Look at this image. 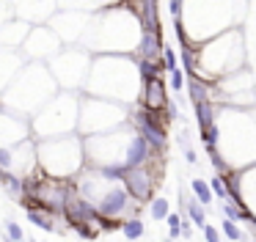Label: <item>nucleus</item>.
Returning a JSON list of instances; mask_svg holds the SVG:
<instances>
[{"instance_id": "b1692460", "label": "nucleus", "mask_w": 256, "mask_h": 242, "mask_svg": "<svg viewBox=\"0 0 256 242\" xmlns=\"http://www.w3.org/2000/svg\"><path fill=\"white\" fill-rule=\"evenodd\" d=\"M171 14H173V19H179V14H182V0H171Z\"/></svg>"}, {"instance_id": "0eeeda50", "label": "nucleus", "mask_w": 256, "mask_h": 242, "mask_svg": "<svg viewBox=\"0 0 256 242\" xmlns=\"http://www.w3.org/2000/svg\"><path fill=\"white\" fill-rule=\"evenodd\" d=\"M135 11L143 22V30H160V17H157V0H138Z\"/></svg>"}, {"instance_id": "393cba45", "label": "nucleus", "mask_w": 256, "mask_h": 242, "mask_svg": "<svg viewBox=\"0 0 256 242\" xmlns=\"http://www.w3.org/2000/svg\"><path fill=\"white\" fill-rule=\"evenodd\" d=\"M185 160H187V162H196V152H193V149H187V152H185Z\"/></svg>"}, {"instance_id": "4be33fe9", "label": "nucleus", "mask_w": 256, "mask_h": 242, "mask_svg": "<svg viewBox=\"0 0 256 242\" xmlns=\"http://www.w3.org/2000/svg\"><path fill=\"white\" fill-rule=\"evenodd\" d=\"M212 190L218 193V198L229 201V193H226V187H223V179L221 176H212Z\"/></svg>"}, {"instance_id": "1a4fd4ad", "label": "nucleus", "mask_w": 256, "mask_h": 242, "mask_svg": "<svg viewBox=\"0 0 256 242\" xmlns=\"http://www.w3.org/2000/svg\"><path fill=\"white\" fill-rule=\"evenodd\" d=\"M187 88H190V99H193V105H198V102H207L209 99V88L207 85L201 83V80H198L196 75H187Z\"/></svg>"}, {"instance_id": "2eb2a0df", "label": "nucleus", "mask_w": 256, "mask_h": 242, "mask_svg": "<svg viewBox=\"0 0 256 242\" xmlns=\"http://www.w3.org/2000/svg\"><path fill=\"white\" fill-rule=\"evenodd\" d=\"M152 218H155V220H166L168 218V201L166 198H155V201H152Z\"/></svg>"}, {"instance_id": "f8f14e48", "label": "nucleus", "mask_w": 256, "mask_h": 242, "mask_svg": "<svg viewBox=\"0 0 256 242\" xmlns=\"http://www.w3.org/2000/svg\"><path fill=\"white\" fill-rule=\"evenodd\" d=\"M185 209H187V215H190V220L198 226V229H204V226H207V215H204V204H198V198H190V201H185Z\"/></svg>"}, {"instance_id": "6ab92c4d", "label": "nucleus", "mask_w": 256, "mask_h": 242, "mask_svg": "<svg viewBox=\"0 0 256 242\" xmlns=\"http://www.w3.org/2000/svg\"><path fill=\"white\" fill-rule=\"evenodd\" d=\"M168 229H171V240H176L179 234H182V218L179 215H168Z\"/></svg>"}, {"instance_id": "20e7f679", "label": "nucleus", "mask_w": 256, "mask_h": 242, "mask_svg": "<svg viewBox=\"0 0 256 242\" xmlns=\"http://www.w3.org/2000/svg\"><path fill=\"white\" fill-rule=\"evenodd\" d=\"M141 102H143L146 110H163V107H166L168 94H166V83H163L160 77H149V80H143Z\"/></svg>"}, {"instance_id": "9d476101", "label": "nucleus", "mask_w": 256, "mask_h": 242, "mask_svg": "<svg viewBox=\"0 0 256 242\" xmlns=\"http://www.w3.org/2000/svg\"><path fill=\"white\" fill-rule=\"evenodd\" d=\"M121 231H124V237H127L130 242H135V240H141V237H143L146 226H143L141 218H127L124 223H121Z\"/></svg>"}, {"instance_id": "423d86ee", "label": "nucleus", "mask_w": 256, "mask_h": 242, "mask_svg": "<svg viewBox=\"0 0 256 242\" xmlns=\"http://www.w3.org/2000/svg\"><path fill=\"white\" fill-rule=\"evenodd\" d=\"M152 154V146L146 143L143 135H135L130 143V152H127V160H124V168H135V165H143Z\"/></svg>"}, {"instance_id": "39448f33", "label": "nucleus", "mask_w": 256, "mask_h": 242, "mask_svg": "<svg viewBox=\"0 0 256 242\" xmlns=\"http://www.w3.org/2000/svg\"><path fill=\"white\" fill-rule=\"evenodd\" d=\"M163 53V39H160V30H143L141 36V44H138V58L143 61H157Z\"/></svg>"}, {"instance_id": "5701e85b", "label": "nucleus", "mask_w": 256, "mask_h": 242, "mask_svg": "<svg viewBox=\"0 0 256 242\" xmlns=\"http://www.w3.org/2000/svg\"><path fill=\"white\" fill-rule=\"evenodd\" d=\"M204 237H207V242H221V234L212 226H204Z\"/></svg>"}, {"instance_id": "6e6552de", "label": "nucleus", "mask_w": 256, "mask_h": 242, "mask_svg": "<svg viewBox=\"0 0 256 242\" xmlns=\"http://www.w3.org/2000/svg\"><path fill=\"white\" fill-rule=\"evenodd\" d=\"M28 218L33 220L39 229H55V218H53V209H44V207H28Z\"/></svg>"}, {"instance_id": "4468645a", "label": "nucleus", "mask_w": 256, "mask_h": 242, "mask_svg": "<svg viewBox=\"0 0 256 242\" xmlns=\"http://www.w3.org/2000/svg\"><path fill=\"white\" fill-rule=\"evenodd\" d=\"M190 187H193V193H196V198H198V204H212V187H209L204 179H193L190 182Z\"/></svg>"}, {"instance_id": "7ed1b4c3", "label": "nucleus", "mask_w": 256, "mask_h": 242, "mask_svg": "<svg viewBox=\"0 0 256 242\" xmlns=\"http://www.w3.org/2000/svg\"><path fill=\"white\" fill-rule=\"evenodd\" d=\"M132 195L127 193V187H116V190H107V193H102V198H96L94 209L102 215V218H116V215H121L127 207H130Z\"/></svg>"}, {"instance_id": "a211bd4d", "label": "nucleus", "mask_w": 256, "mask_h": 242, "mask_svg": "<svg viewBox=\"0 0 256 242\" xmlns=\"http://www.w3.org/2000/svg\"><path fill=\"white\" fill-rule=\"evenodd\" d=\"M223 234H226L232 242H240V240H243V234H240V229L234 226V220H223Z\"/></svg>"}, {"instance_id": "ddd939ff", "label": "nucleus", "mask_w": 256, "mask_h": 242, "mask_svg": "<svg viewBox=\"0 0 256 242\" xmlns=\"http://www.w3.org/2000/svg\"><path fill=\"white\" fill-rule=\"evenodd\" d=\"M196 118H198V124H201V130L209 127V124H215V107L209 105V99L196 105Z\"/></svg>"}, {"instance_id": "f257e3e1", "label": "nucleus", "mask_w": 256, "mask_h": 242, "mask_svg": "<svg viewBox=\"0 0 256 242\" xmlns=\"http://www.w3.org/2000/svg\"><path fill=\"white\" fill-rule=\"evenodd\" d=\"M157 113L160 110H146V107L138 110L135 113V127H138V132L146 138V143H149L152 149H166L168 135H166V127H163Z\"/></svg>"}, {"instance_id": "412c9836", "label": "nucleus", "mask_w": 256, "mask_h": 242, "mask_svg": "<svg viewBox=\"0 0 256 242\" xmlns=\"http://www.w3.org/2000/svg\"><path fill=\"white\" fill-rule=\"evenodd\" d=\"M182 85H185V75H182L179 69H171V88L182 91Z\"/></svg>"}, {"instance_id": "f3484780", "label": "nucleus", "mask_w": 256, "mask_h": 242, "mask_svg": "<svg viewBox=\"0 0 256 242\" xmlns=\"http://www.w3.org/2000/svg\"><path fill=\"white\" fill-rule=\"evenodd\" d=\"M6 234L11 237V242H25V234H22V229H19L14 220H6Z\"/></svg>"}, {"instance_id": "9b49d317", "label": "nucleus", "mask_w": 256, "mask_h": 242, "mask_svg": "<svg viewBox=\"0 0 256 242\" xmlns=\"http://www.w3.org/2000/svg\"><path fill=\"white\" fill-rule=\"evenodd\" d=\"M138 69H141V77H143V80H149V77H160L163 72H166V64H163V58H157V61H143V58H141Z\"/></svg>"}, {"instance_id": "dca6fc26", "label": "nucleus", "mask_w": 256, "mask_h": 242, "mask_svg": "<svg viewBox=\"0 0 256 242\" xmlns=\"http://www.w3.org/2000/svg\"><path fill=\"white\" fill-rule=\"evenodd\" d=\"M160 58H163V64H166V72L176 69V53H173L171 47H166V44H163V53H160Z\"/></svg>"}, {"instance_id": "aec40b11", "label": "nucleus", "mask_w": 256, "mask_h": 242, "mask_svg": "<svg viewBox=\"0 0 256 242\" xmlns=\"http://www.w3.org/2000/svg\"><path fill=\"white\" fill-rule=\"evenodd\" d=\"M207 152H209V162H212L218 171H226V162H223V157L218 154V149H215V146H207Z\"/></svg>"}, {"instance_id": "f03ea898", "label": "nucleus", "mask_w": 256, "mask_h": 242, "mask_svg": "<svg viewBox=\"0 0 256 242\" xmlns=\"http://www.w3.org/2000/svg\"><path fill=\"white\" fill-rule=\"evenodd\" d=\"M124 187L127 193L132 195V201H138V204H143V201L152 198V187H155V176H152L149 171L143 165H135V168H127L124 171Z\"/></svg>"}]
</instances>
